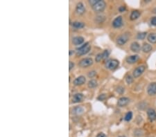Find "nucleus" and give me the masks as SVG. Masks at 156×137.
<instances>
[{"instance_id":"nucleus-1","label":"nucleus","mask_w":156,"mask_h":137,"mask_svg":"<svg viewBox=\"0 0 156 137\" xmlns=\"http://www.w3.org/2000/svg\"><path fill=\"white\" fill-rule=\"evenodd\" d=\"M91 49V46L90 45L89 42H86L85 44H82L79 47L77 48V56H83L89 53V51Z\"/></svg>"},{"instance_id":"nucleus-2","label":"nucleus","mask_w":156,"mask_h":137,"mask_svg":"<svg viewBox=\"0 0 156 137\" xmlns=\"http://www.w3.org/2000/svg\"><path fill=\"white\" fill-rule=\"evenodd\" d=\"M106 4L104 1H101V0H97L95 4H94L92 8L94 10V12L96 13H101L104 11L106 9Z\"/></svg>"},{"instance_id":"nucleus-3","label":"nucleus","mask_w":156,"mask_h":137,"mask_svg":"<svg viewBox=\"0 0 156 137\" xmlns=\"http://www.w3.org/2000/svg\"><path fill=\"white\" fill-rule=\"evenodd\" d=\"M119 65V62L116 59L108 60L106 62V67L109 70H115Z\"/></svg>"},{"instance_id":"nucleus-4","label":"nucleus","mask_w":156,"mask_h":137,"mask_svg":"<svg viewBox=\"0 0 156 137\" xmlns=\"http://www.w3.org/2000/svg\"><path fill=\"white\" fill-rule=\"evenodd\" d=\"M129 35L128 33H124V34L120 35L119 36L117 37V44L119 45V46H123V45L126 44L127 42L129 40Z\"/></svg>"},{"instance_id":"nucleus-5","label":"nucleus","mask_w":156,"mask_h":137,"mask_svg":"<svg viewBox=\"0 0 156 137\" xmlns=\"http://www.w3.org/2000/svg\"><path fill=\"white\" fill-rule=\"evenodd\" d=\"M145 70H146L145 65L138 66V67H137L133 71V76L134 77V78H139L140 75H142V73H144Z\"/></svg>"},{"instance_id":"nucleus-6","label":"nucleus","mask_w":156,"mask_h":137,"mask_svg":"<svg viewBox=\"0 0 156 137\" xmlns=\"http://www.w3.org/2000/svg\"><path fill=\"white\" fill-rule=\"evenodd\" d=\"M93 64V60L91 58H85L82 59L78 63V66L82 68H87L88 67H90Z\"/></svg>"},{"instance_id":"nucleus-7","label":"nucleus","mask_w":156,"mask_h":137,"mask_svg":"<svg viewBox=\"0 0 156 137\" xmlns=\"http://www.w3.org/2000/svg\"><path fill=\"white\" fill-rule=\"evenodd\" d=\"M123 24V17L121 16H118V17H115L114 20L112 21V25L115 28H119Z\"/></svg>"},{"instance_id":"nucleus-8","label":"nucleus","mask_w":156,"mask_h":137,"mask_svg":"<svg viewBox=\"0 0 156 137\" xmlns=\"http://www.w3.org/2000/svg\"><path fill=\"white\" fill-rule=\"evenodd\" d=\"M147 93L150 96H153L156 95V83L153 82L149 85L147 87Z\"/></svg>"},{"instance_id":"nucleus-9","label":"nucleus","mask_w":156,"mask_h":137,"mask_svg":"<svg viewBox=\"0 0 156 137\" xmlns=\"http://www.w3.org/2000/svg\"><path fill=\"white\" fill-rule=\"evenodd\" d=\"M146 114H147L148 118L151 122L156 120V111L155 109L153 108H149L146 111Z\"/></svg>"},{"instance_id":"nucleus-10","label":"nucleus","mask_w":156,"mask_h":137,"mask_svg":"<svg viewBox=\"0 0 156 137\" xmlns=\"http://www.w3.org/2000/svg\"><path fill=\"white\" fill-rule=\"evenodd\" d=\"M131 102V100L128 97H121L117 101V105L120 107H125V106L128 105Z\"/></svg>"},{"instance_id":"nucleus-11","label":"nucleus","mask_w":156,"mask_h":137,"mask_svg":"<svg viewBox=\"0 0 156 137\" xmlns=\"http://www.w3.org/2000/svg\"><path fill=\"white\" fill-rule=\"evenodd\" d=\"M139 60V56L138 55H132L129 56L126 58V61L128 64H133L137 62Z\"/></svg>"},{"instance_id":"nucleus-12","label":"nucleus","mask_w":156,"mask_h":137,"mask_svg":"<svg viewBox=\"0 0 156 137\" xmlns=\"http://www.w3.org/2000/svg\"><path fill=\"white\" fill-rule=\"evenodd\" d=\"M86 78L83 75H80V76L75 78V80L73 81V84L75 86H81V85H83V84L86 83Z\"/></svg>"},{"instance_id":"nucleus-13","label":"nucleus","mask_w":156,"mask_h":137,"mask_svg":"<svg viewBox=\"0 0 156 137\" xmlns=\"http://www.w3.org/2000/svg\"><path fill=\"white\" fill-rule=\"evenodd\" d=\"M130 48H131V51L133 53H135V54H138L141 50V46L137 42H132Z\"/></svg>"},{"instance_id":"nucleus-14","label":"nucleus","mask_w":156,"mask_h":137,"mask_svg":"<svg viewBox=\"0 0 156 137\" xmlns=\"http://www.w3.org/2000/svg\"><path fill=\"white\" fill-rule=\"evenodd\" d=\"M76 12L78 15H83L86 12V8L82 2H79L76 4Z\"/></svg>"},{"instance_id":"nucleus-15","label":"nucleus","mask_w":156,"mask_h":137,"mask_svg":"<svg viewBox=\"0 0 156 137\" xmlns=\"http://www.w3.org/2000/svg\"><path fill=\"white\" fill-rule=\"evenodd\" d=\"M84 38L81 36H76L74 37L72 40V42L74 45L76 46H78V45H81L84 42Z\"/></svg>"},{"instance_id":"nucleus-16","label":"nucleus","mask_w":156,"mask_h":137,"mask_svg":"<svg viewBox=\"0 0 156 137\" xmlns=\"http://www.w3.org/2000/svg\"><path fill=\"white\" fill-rule=\"evenodd\" d=\"M84 112V109L81 106H77V107H73L71 110V113L73 115H80Z\"/></svg>"},{"instance_id":"nucleus-17","label":"nucleus","mask_w":156,"mask_h":137,"mask_svg":"<svg viewBox=\"0 0 156 137\" xmlns=\"http://www.w3.org/2000/svg\"><path fill=\"white\" fill-rule=\"evenodd\" d=\"M153 50V46L151 44H149V43H144L142 46H141V51L145 54H148L150 53Z\"/></svg>"},{"instance_id":"nucleus-18","label":"nucleus","mask_w":156,"mask_h":137,"mask_svg":"<svg viewBox=\"0 0 156 137\" xmlns=\"http://www.w3.org/2000/svg\"><path fill=\"white\" fill-rule=\"evenodd\" d=\"M141 15V12L137 10H134L131 12V15H130V19L132 21H134L137 20Z\"/></svg>"},{"instance_id":"nucleus-19","label":"nucleus","mask_w":156,"mask_h":137,"mask_svg":"<svg viewBox=\"0 0 156 137\" xmlns=\"http://www.w3.org/2000/svg\"><path fill=\"white\" fill-rule=\"evenodd\" d=\"M83 95L82 94V93H76L73 96V97H72V102L74 103H79L82 101V100H83Z\"/></svg>"},{"instance_id":"nucleus-20","label":"nucleus","mask_w":156,"mask_h":137,"mask_svg":"<svg viewBox=\"0 0 156 137\" xmlns=\"http://www.w3.org/2000/svg\"><path fill=\"white\" fill-rule=\"evenodd\" d=\"M147 40L151 44H156V33H151L147 35Z\"/></svg>"},{"instance_id":"nucleus-21","label":"nucleus","mask_w":156,"mask_h":137,"mask_svg":"<svg viewBox=\"0 0 156 137\" xmlns=\"http://www.w3.org/2000/svg\"><path fill=\"white\" fill-rule=\"evenodd\" d=\"M72 26L76 29H81L85 26V24L81 22H74L72 24Z\"/></svg>"},{"instance_id":"nucleus-22","label":"nucleus","mask_w":156,"mask_h":137,"mask_svg":"<svg viewBox=\"0 0 156 137\" xmlns=\"http://www.w3.org/2000/svg\"><path fill=\"white\" fill-rule=\"evenodd\" d=\"M132 118H133V112L131 111H130V112H127L126 115H125L124 120L126 122H129L131 121Z\"/></svg>"},{"instance_id":"nucleus-23","label":"nucleus","mask_w":156,"mask_h":137,"mask_svg":"<svg viewBox=\"0 0 156 137\" xmlns=\"http://www.w3.org/2000/svg\"><path fill=\"white\" fill-rule=\"evenodd\" d=\"M147 33L146 32H140L137 35V39L139 40H143L146 38Z\"/></svg>"},{"instance_id":"nucleus-24","label":"nucleus","mask_w":156,"mask_h":137,"mask_svg":"<svg viewBox=\"0 0 156 137\" xmlns=\"http://www.w3.org/2000/svg\"><path fill=\"white\" fill-rule=\"evenodd\" d=\"M98 85L97 82L95 80H91L88 82V86L89 88H94Z\"/></svg>"},{"instance_id":"nucleus-25","label":"nucleus","mask_w":156,"mask_h":137,"mask_svg":"<svg viewBox=\"0 0 156 137\" xmlns=\"http://www.w3.org/2000/svg\"><path fill=\"white\" fill-rule=\"evenodd\" d=\"M133 80H134V77L133 75L128 74L126 76V82L128 85H131L133 83Z\"/></svg>"},{"instance_id":"nucleus-26","label":"nucleus","mask_w":156,"mask_h":137,"mask_svg":"<svg viewBox=\"0 0 156 137\" xmlns=\"http://www.w3.org/2000/svg\"><path fill=\"white\" fill-rule=\"evenodd\" d=\"M116 91H117V93H119V94H123L125 91V89L124 87H123L119 86L117 88V89H116Z\"/></svg>"},{"instance_id":"nucleus-27","label":"nucleus","mask_w":156,"mask_h":137,"mask_svg":"<svg viewBox=\"0 0 156 137\" xmlns=\"http://www.w3.org/2000/svg\"><path fill=\"white\" fill-rule=\"evenodd\" d=\"M101 60H103V55H102V53H100V54L96 55L95 58V61L96 62H100Z\"/></svg>"},{"instance_id":"nucleus-28","label":"nucleus","mask_w":156,"mask_h":137,"mask_svg":"<svg viewBox=\"0 0 156 137\" xmlns=\"http://www.w3.org/2000/svg\"><path fill=\"white\" fill-rule=\"evenodd\" d=\"M103 55V59H106L110 55V52H109L108 50H104L102 53Z\"/></svg>"},{"instance_id":"nucleus-29","label":"nucleus","mask_w":156,"mask_h":137,"mask_svg":"<svg viewBox=\"0 0 156 137\" xmlns=\"http://www.w3.org/2000/svg\"><path fill=\"white\" fill-rule=\"evenodd\" d=\"M150 22L151 25L153 26H156V16H154V17H151Z\"/></svg>"},{"instance_id":"nucleus-30","label":"nucleus","mask_w":156,"mask_h":137,"mask_svg":"<svg viewBox=\"0 0 156 137\" xmlns=\"http://www.w3.org/2000/svg\"><path fill=\"white\" fill-rule=\"evenodd\" d=\"M96 75V72L95 71H90L89 73H88V76L89 77V78H94Z\"/></svg>"},{"instance_id":"nucleus-31","label":"nucleus","mask_w":156,"mask_h":137,"mask_svg":"<svg viewBox=\"0 0 156 137\" xmlns=\"http://www.w3.org/2000/svg\"><path fill=\"white\" fill-rule=\"evenodd\" d=\"M126 6H119V9H118V11H119L120 13L125 12V11H126Z\"/></svg>"},{"instance_id":"nucleus-32","label":"nucleus","mask_w":156,"mask_h":137,"mask_svg":"<svg viewBox=\"0 0 156 137\" xmlns=\"http://www.w3.org/2000/svg\"><path fill=\"white\" fill-rule=\"evenodd\" d=\"M106 94H101L100 96L98 97V100H99V101H104V100L106 99Z\"/></svg>"},{"instance_id":"nucleus-33","label":"nucleus","mask_w":156,"mask_h":137,"mask_svg":"<svg viewBox=\"0 0 156 137\" xmlns=\"http://www.w3.org/2000/svg\"><path fill=\"white\" fill-rule=\"evenodd\" d=\"M74 63L70 61V62H69V70H72V69L74 68Z\"/></svg>"},{"instance_id":"nucleus-34","label":"nucleus","mask_w":156,"mask_h":137,"mask_svg":"<svg viewBox=\"0 0 156 137\" xmlns=\"http://www.w3.org/2000/svg\"><path fill=\"white\" fill-rule=\"evenodd\" d=\"M96 137H107L106 136V135L105 134L102 133V132H101V133H99L97 135H96Z\"/></svg>"},{"instance_id":"nucleus-35","label":"nucleus","mask_w":156,"mask_h":137,"mask_svg":"<svg viewBox=\"0 0 156 137\" xmlns=\"http://www.w3.org/2000/svg\"><path fill=\"white\" fill-rule=\"evenodd\" d=\"M74 54V51H73V50H70V51H69V54H70V56H72V54Z\"/></svg>"},{"instance_id":"nucleus-36","label":"nucleus","mask_w":156,"mask_h":137,"mask_svg":"<svg viewBox=\"0 0 156 137\" xmlns=\"http://www.w3.org/2000/svg\"><path fill=\"white\" fill-rule=\"evenodd\" d=\"M117 137H126L125 136H117Z\"/></svg>"},{"instance_id":"nucleus-37","label":"nucleus","mask_w":156,"mask_h":137,"mask_svg":"<svg viewBox=\"0 0 156 137\" xmlns=\"http://www.w3.org/2000/svg\"><path fill=\"white\" fill-rule=\"evenodd\" d=\"M149 137H153V136H149Z\"/></svg>"}]
</instances>
